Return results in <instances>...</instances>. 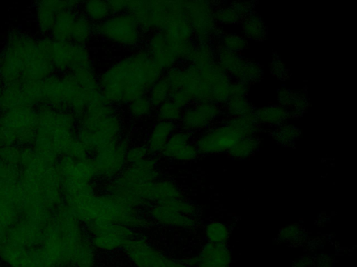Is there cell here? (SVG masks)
Segmentation results:
<instances>
[{"mask_svg":"<svg viewBox=\"0 0 357 267\" xmlns=\"http://www.w3.org/2000/svg\"><path fill=\"white\" fill-rule=\"evenodd\" d=\"M144 48H138L115 60L98 77L104 100L114 106L127 105L146 95L162 76Z\"/></svg>","mask_w":357,"mask_h":267,"instance_id":"6da1fadb","label":"cell"},{"mask_svg":"<svg viewBox=\"0 0 357 267\" xmlns=\"http://www.w3.org/2000/svg\"><path fill=\"white\" fill-rule=\"evenodd\" d=\"M63 203L85 225L96 221L120 224L132 229L143 227L146 220L137 208L107 193H96L64 197Z\"/></svg>","mask_w":357,"mask_h":267,"instance_id":"7a4b0ae2","label":"cell"},{"mask_svg":"<svg viewBox=\"0 0 357 267\" xmlns=\"http://www.w3.org/2000/svg\"><path fill=\"white\" fill-rule=\"evenodd\" d=\"M76 133L89 154H93L122 137L123 122L115 106L103 99L89 105L77 119Z\"/></svg>","mask_w":357,"mask_h":267,"instance_id":"3957f363","label":"cell"},{"mask_svg":"<svg viewBox=\"0 0 357 267\" xmlns=\"http://www.w3.org/2000/svg\"><path fill=\"white\" fill-rule=\"evenodd\" d=\"M126 12L134 16L144 33L162 31L184 13L182 1H126Z\"/></svg>","mask_w":357,"mask_h":267,"instance_id":"277c9868","label":"cell"},{"mask_svg":"<svg viewBox=\"0 0 357 267\" xmlns=\"http://www.w3.org/2000/svg\"><path fill=\"white\" fill-rule=\"evenodd\" d=\"M94 32L104 40L128 49H137L143 40L144 32L132 15L128 12L111 15L94 25Z\"/></svg>","mask_w":357,"mask_h":267,"instance_id":"5b68a950","label":"cell"},{"mask_svg":"<svg viewBox=\"0 0 357 267\" xmlns=\"http://www.w3.org/2000/svg\"><path fill=\"white\" fill-rule=\"evenodd\" d=\"M241 133L226 120L202 132L194 143L199 154L229 152L241 138Z\"/></svg>","mask_w":357,"mask_h":267,"instance_id":"8992f818","label":"cell"},{"mask_svg":"<svg viewBox=\"0 0 357 267\" xmlns=\"http://www.w3.org/2000/svg\"><path fill=\"white\" fill-rule=\"evenodd\" d=\"M85 226L94 248L102 251L122 249L128 240L137 236L135 229L113 222L96 221Z\"/></svg>","mask_w":357,"mask_h":267,"instance_id":"52a82bcc","label":"cell"},{"mask_svg":"<svg viewBox=\"0 0 357 267\" xmlns=\"http://www.w3.org/2000/svg\"><path fill=\"white\" fill-rule=\"evenodd\" d=\"M185 17L199 43H210L217 34L214 8L208 1H182Z\"/></svg>","mask_w":357,"mask_h":267,"instance_id":"ba28073f","label":"cell"},{"mask_svg":"<svg viewBox=\"0 0 357 267\" xmlns=\"http://www.w3.org/2000/svg\"><path fill=\"white\" fill-rule=\"evenodd\" d=\"M6 111L0 117V125L11 131L17 142L33 143L37 135V113L28 106H19Z\"/></svg>","mask_w":357,"mask_h":267,"instance_id":"9c48e42d","label":"cell"},{"mask_svg":"<svg viewBox=\"0 0 357 267\" xmlns=\"http://www.w3.org/2000/svg\"><path fill=\"white\" fill-rule=\"evenodd\" d=\"M129 146L128 139L122 136L95 152L91 158L97 177L110 181L117 177L126 167V152Z\"/></svg>","mask_w":357,"mask_h":267,"instance_id":"30bf717a","label":"cell"},{"mask_svg":"<svg viewBox=\"0 0 357 267\" xmlns=\"http://www.w3.org/2000/svg\"><path fill=\"white\" fill-rule=\"evenodd\" d=\"M224 112L221 106L208 102H192L183 110L180 129L191 134L203 132L213 126Z\"/></svg>","mask_w":357,"mask_h":267,"instance_id":"8fae6325","label":"cell"},{"mask_svg":"<svg viewBox=\"0 0 357 267\" xmlns=\"http://www.w3.org/2000/svg\"><path fill=\"white\" fill-rule=\"evenodd\" d=\"M218 64L236 81L248 84L261 79L263 70L259 65L242 57L240 54L229 51L221 47L215 51Z\"/></svg>","mask_w":357,"mask_h":267,"instance_id":"7c38bea8","label":"cell"},{"mask_svg":"<svg viewBox=\"0 0 357 267\" xmlns=\"http://www.w3.org/2000/svg\"><path fill=\"white\" fill-rule=\"evenodd\" d=\"M122 249L136 267H169L172 261L146 239L137 236L128 240Z\"/></svg>","mask_w":357,"mask_h":267,"instance_id":"4fadbf2b","label":"cell"},{"mask_svg":"<svg viewBox=\"0 0 357 267\" xmlns=\"http://www.w3.org/2000/svg\"><path fill=\"white\" fill-rule=\"evenodd\" d=\"M159 177L158 160L153 155H150L137 163L125 167L122 172L111 181L123 186L131 187L155 181L160 179Z\"/></svg>","mask_w":357,"mask_h":267,"instance_id":"5bb4252c","label":"cell"},{"mask_svg":"<svg viewBox=\"0 0 357 267\" xmlns=\"http://www.w3.org/2000/svg\"><path fill=\"white\" fill-rule=\"evenodd\" d=\"M43 238V228L21 216L8 230L7 241L30 249L40 247Z\"/></svg>","mask_w":357,"mask_h":267,"instance_id":"9a60e30c","label":"cell"},{"mask_svg":"<svg viewBox=\"0 0 357 267\" xmlns=\"http://www.w3.org/2000/svg\"><path fill=\"white\" fill-rule=\"evenodd\" d=\"M154 63L166 72L177 65V56L169 47L166 38L161 31L151 33L148 37L144 48Z\"/></svg>","mask_w":357,"mask_h":267,"instance_id":"2e32d148","label":"cell"},{"mask_svg":"<svg viewBox=\"0 0 357 267\" xmlns=\"http://www.w3.org/2000/svg\"><path fill=\"white\" fill-rule=\"evenodd\" d=\"M148 212L155 222L173 228L191 229L197 224L195 218L185 216L163 203L153 204Z\"/></svg>","mask_w":357,"mask_h":267,"instance_id":"e0dca14e","label":"cell"},{"mask_svg":"<svg viewBox=\"0 0 357 267\" xmlns=\"http://www.w3.org/2000/svg\"><path fill=\"white\" fill-rule=\"evenodd\" d=\"M196 267L228 266L231 260L229 249L225 243L207 242L201 248Z\"/></svg>","mask_w":357,"mask_h":267,"instance_id":"ac0fdd59","label":"cell"},{"mask_svg":"<svg viewBox=\"0 0 357 267\" xmlns=\"http://www.w3.org/2000/svg\"><path fill=\"white\" fill-rule=\"evenodd\" d=\"M0 258L10 267H35L30 249L7 240L0 243Z\"/></svg>","mask_w":357,"mask_h":267,"instance_id":"d6986e66","label":"cell"},{"mask_svg":"<svg viewBox=\"0 0 357 267\" xmlns=\"http://www.w3.org/2000/svg\"><path fill=\"white\" fill-rule=\"evenodd\" d=\"M176 129L175 123L157 120L149 131L145 145L150 154H161L167 140Z\"/></svg>","mask_w":357,"mask_h":267,"instance_id":"ffe728a7","label":"cell"},{"mask_svg":"<svg viewBox=\"0 0 357 267\" xmlns=\"http://www.w3.org/2000/svg\"><path fill=\"white\" fill-rule=\"evenodd\" d=\"M77 15L75 10H66L57 13L50 31L52 39L60 42L70 41Z\"/></svg>","mask_w":357,"mask_h":267,"instance_id":"44dd1931","label":"cell"},{"mask_svg":"<svg viewBox=\"0 0 357 267\" xmlns=\"http://www.w3.org/2000/svg\"><path fill=\"white\" fill-rule=\"evenodd\" d=\"M74 43L70 41L53 40L51 60L54 69L60 72H68L70 69Z\"/></svg>","mask_w":357,"mask_h":267,"instance_id":"7402d4cb","label":"cell"},{"mask_svg":"<svg viewBox=\"0 0 357 267\" xmlns=\"http://www.w3.org/2000/svg\"><path fill=\"white\" fill-rule=\"evenodd\" d=\"M259 124L279 126L283 124L290 115L288 109L281 105H268L255 110Z\"/></svg>","mask_w":357,"mask_h":267,"instance_id":"603a6c76","label":"cell"},{"mask_svg":"<svg viewBox=\"0 0 357 267\" xmlns=\"http://www.w3.org/2000/svg\"><path fill=\"white\" fill-rule=\"evenodd\" d=\"M94 33V24L82 13H78L73 29L70 42L86 46L92 40Z\"/></svg>","mask_w":357,"mask_h":267,"instance_id":"cb8c5ba5","label":"cell"},{"mask_svg":"<svg viewBox=\"0 0 357 267\" xmlns=\"http://www.w3.org/2000/svg\"><path fill=\"white\" fill-rule=\"evenodd\" d=\"M81 3L82 13L94 25L103 22L112 15L107 1L91 0Z\"/></svg>","mask_w":357,"mask_h":267,"instance_id":"d4e9b609","label":"cell"},{"mask_svg":"<svg viewBox=\"0 0 357 267\" xmlns=\"http://www.w3.org/2000/svg\"><path fill=\"white\" fill-rule=\"evenodd\" d=\"M192 134L182 129H176L167 140L161 154L174 159L176 154L188 143L192 142Z\"/></svg>","mask_w":357,"mask_h":267,"instance_id":"484cf974","label":"cell"},{"mask_svg":"<svg viewBox=\"0 0 357 267\" xmlns=\"http://www.w3.org/2000/svg\"><path fill=\"white\" fill-rule=\"evenodd\" d=\"M242 29L247 38L255 41L263 40L266 35V28L262 20L258 15L252 13L243 17Z\"/></svg>","mask_w":357,"mask_h":267,"instance_id":"4316f807","label":"cell"},{"mask_svg":"<svg viewBox=\"0 0 357 267\" xmlns=\"http://www.w3.org/2000/svg\"><path fill=\"white\" fill-rule=\"evenodd\" d=\"M225 113L228 117H238L255 112L254 108L245 96L231 95L225 104Z\"/></svg>","mask_w":357,"mask_h":267,"instance_id":"83f0119b","label":"cell"},{"mask_svg":"<svg viewBox=\"0 0 357 267\" xmlns=\"http://www.w3.org/2000/svg\"><path fill=\"white\" fill-rule=\"evenodd\" d=\"M171 92L170 86L165 76L162 75L150 88L147 97L154 108L169 99Z\"/></svg>","mask_w":357,"mask_h":267,"instance_id":"f1b7e54d","label":"cell"},{"mask_svg":"<svg viewBox=\"0 0 357 267\" xmlns=\"http://www.w3.org/2000/svg\"><path fill=\"white\" fill-rule=\"evenodd\" d=\"M259 145V140L255 136L243 138L228 153L231 157L235 159H246L257 149Z\"/></svg>","mask_w":357,"mask_h":267,"instance_id":"f546056e","label":"cell"},{"mask_svg":"<svg viewBox=\"0 0 357 267\" xmlns=\"http://www.w3.org/2000/svg\"><path fill=\"white\" fill-rule=\"evenodd\" d=\"M127 109L132 118L139 120L149 116L154 108L147 95H143L127 104Z\"/></svg>","mask_w":357,"mask_h":267,"instance_id":"4dcf8cb0","label":"cell"},{"mask_svg":"<svg viewBox=\"0 0 357 267\" xmlns=\"http://www.w3.org/2000/svg\"><path fill=\"white\" fill-rule=\"evenodd\" d=\"M183 109L169 99L156 108L157 120L177 123L180 121Z\"/></svg>","mask_w":357,"mask_h":267,"instance_id":"1f68e13d","label":"cell"},{"mask_svg":"<svg viewBox=\"0 0 357 267\" xmlns=\"http://www.w3.org/2000/svg\"><path fill=\"white\" fill-rule=\"evenodd\" d=\"M204 234L208 242L212 243H225L229 235L228 227L220 222L212 221L204 228Z\"/></svg>","mask_w":357,"mask_h":267,"instance_id":"d6a6232c","label":"cell"},{"mask_svg":"<svg viewBox=\"0 0 357 267\" xmlns=\"http://www.w3.org/2000/svg\"><path fill=\"white\" fill-rule=\"evenodd\" d=\"M56 14L42 1L39 2L37 10L36 17L38 27L42 34H46L51 31L55 19Z\"/></svg>","mask_w":357,"mask_h":267,"instance_id":"836d02e7","label":"cell"},{"mask_svg":"<svg viewBox=\"0 0 357 267\" xmlns=\"http://www.w3.org/2000/svg\"><path fill=\"white\" fill-rule=\"evenodd\" d=\"M298 135L299 131L296 127L284 123L278 126L273 133L275 140L284 145H290L298 138Z\"/></svg>","mask_w":357,"mask_h":267,"instance_id":"e575fe53","label":"cell"},{"mask_svg":"<svg viewBox=\"0 0 357 267\" xmlns=\"http://www.w3.org/2000/svg\"><path fill=\"white\" fill-rule=\"evenodd\" d=\"M248 41L245 38L234 34H227L221 37L220 47L234 53L239 54L246 49Z\"/></svg>","mask_w":357,"mask_h":267,"instance_id":"d590c367","label":"cell"},{"mask_svg":"<svg viewBox=\"0 0 357 267\" xmlns=\"http://www.w3.org/2000/svg\"><path fill=\"white\" fill-rule=\"evenodd\" d=\"M213 17L216 23L222 24H234L241 19L239 15L230 6L214 9Z\"/></svg>","mask_w":357,"mask_h":267,"instance_id":"8d00e7d4","label":"cell"},{"mask_svg":"<svg viewBox=\"0 0 357 267\" xmlns=\"http://www.w3.org/2000/svg\"><path fill=\"white\" fill-rule=\"evenodd\" d=\"M150 155L145 145L129 146L126 152V164L132 165L144 160Z\"/></svg>","mask_w":357,"mask_h":267,"instance_id":"74e56055","label":"cell"},{"mask_svg":"<svg viewBox=\"0 0 357 267\" xmlns=\"http://www.w3.org/2000/svg\"><path fill=\"white\" fill-rule=\"evenodd\" d=\"M22 149L14 145L0 147V163L17 165L20 163Z\"/></svg>","mask_w":357,"mask_h":267,"instance_id":"f35d334b","label":"cell"},{"mask_svg":"<svg viewBox=\"0 0 357 267\" xmlns=\"http://www.w3.org/2000/svg\"><path fill=\"white\" fill-rule=\"evenodd\" d=\"M199 154L194 143L191 142L186 145L175 156L174 160L181 162H190L195 160Z\"/></svg>","mask_w":357,"mask_h":267,"instance_id":"ab89813d","label":"cell"},{"mask_svg":"<svg viewBox=\"0 0 357 267\" xmlns=\"http://www.w3.org/2000/svg\"><path fill=\"white\" fill-rule=\"evenodd\" d=\"M169 99L183 110L193 102L190 95L182 89L171 90Z\"/></svg>","mask_w":357,"mask_h":267,"instance_id":"60d3db41","label":"cell"},{"mask_svg":"<svg viewBox=\"0 0 357 267\" xmlns=\"http://www.w3.org/2000/svg\"><path fill=\"white\" fill-rule=\"evenodd\" d=\"M301 230L299 227L294 225H289L284 227L280 232V237L284 241H294L298 239L301 236Z\"/></svg>","mask_w":357,"mask_h":267,"instance_id":"b9f144b4","label":"cell"},{"mask_svg":"<svg viewBox=\"0 0 357 267\" xmlns=\"http://www.w3.org/2000/svg\"><path fill=\"white\" fill-rule=\"evenodd\" d=\"M234 11L239 15V17H244L246 15L252 13V5L250 2H236L230 6Z\"/></svg>","mask_w":357,"mask_h":267,"instance_id":"7bdbcfd3","label":"cell"},{"mask_svg":"<svg viewBox=\"0 0 357 267\" xmlns=\"http://www.w3.org/2000/svg\"><path fill=\"white\" fill-rule=\"evenodd\" d=\"M112 15L126 12V1H107Z\"/></svg>","mask_w":357,"mask_h":267,"instance_id":"ee69618b","label":"cell"},{"mask_svg":"<svg viewBox=\"0 0 357 267\" xmlns=\"http://www.w3.org/2000/svg\"><path fill=\"white\" fill-rule=\"evenodd\" d=\"M272 68L273 72L277 73L279 75L283 74L284 72V65L281 63L280 61H277L276 63L274 62Z\"/></svg>","mask_w":357,"mask_h":267,"instance_id":"f6af8a7d","label":"cell"},{"mask_svg":"<svg viewBox=\"0 0 357 267\" xmlns=\"http://www.w3.org/2000/svg\"><path fill=\"white\" fill-rule=\"evenodd\" d=\"M169 267H190V266L185 264L182 261H176L172 260L170 264Z\"/></svg>","mask_w":357,"mask_h":267,"instance_id":"bcb514c9","label":"cell"},{"mask_svg":"<svg viewBox=\"0 0 357 267\" xmlns=\"http://www.w3.org/2000/svg\"><path fill=\"white\" fill-rule=\"evenodd\" d=\"M2 78H1V72H0V85H1V81ZM1 89V88H0ZM0 92H1V90H0Z\"/></svg>","mask_w":357,"mask_h":267,"instance_id":"7dc6e473","label":"cell"},{"mask_svg":"<svg viewBox=\"0 0 357 267\" xmlns=\"http://www.w3.org/2000/svg\"><path fill=\"white\" fill-rule=\"evenodd\" d=\"M66 267H76V266H66Z\"/></svg>","mask_w":357,"mask_h":267,"instance_id":"c3c4849f","label":"cell"}]
</instances>
